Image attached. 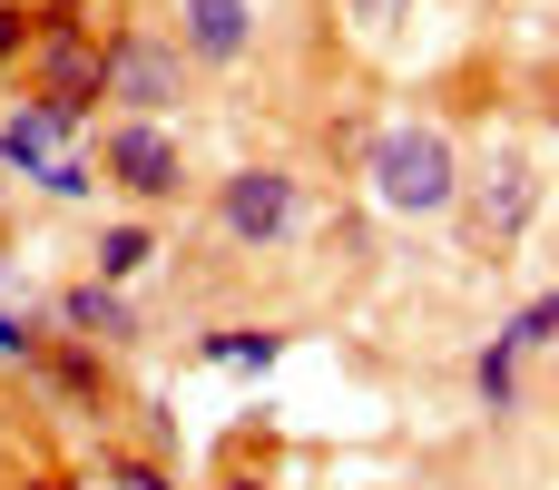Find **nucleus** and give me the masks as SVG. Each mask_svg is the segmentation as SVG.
<instances>
[{
    "label": "nucleus",
    "mask_w": 559,
    "mask_h": 490,
    "mask_svg": "<svg viewBox=\"0 0 559 490\" xmlns=\"http://www.w3.org/2000/svg\"><path fill=\"white\" fill-rule=\"evenodd\" d=\"M364 187H373V206L403 216V226L452 216V206H462V147H452L432 118H393V128H373V147H364Z\"/></svg>",
    "instance_id": "f257e3e1"
},
{
    "label": "nucleus",
    "mask_w": 559,
    "mask_h": 490,
    "mask_svg": "<svg viewBox=\"0 0 559 490\" xmlns=\"http://www.w3.org/2000/svg\"><path fill=\"white\" fill-rule=\"evenodd\" d=\"M20 79H29V98L59 118V138H79L88 118H98V29H88V10L79 0H39V29H29V49H20Z\"/></svg>",
    "instance_id": "f03ea898"
},
{
    "label": "nucleus",
    "mask_w": 559,
    "mask_h": 490,
    "mask_svg": "<svg viewBox=\"0 0 559 490\" xmlns=\"http://www.w3.org/2000/svg\"><path fill=\"white\" fill-rule=\"evenodd\" d=\"M88 167H98V187L108 196H128L138 216H167V206H187V138L167 128V118H108L98 128V147H88Z\"/></svg>",
    "instance_id": "7ed1b4c3"
},
{
    "label": "nucleus",
    "mask_w": 559,
    "mask_h": 490,
    "mask_svg": "<svg viewBox=\"0 0 559 490\" xmlns=\"http://www.w3.org/2000/svg\"><path fill=\"white\" fill-rule=\"evenodd\" d=\"M187 59H177V39L167 29H147V20H118L108 39H98V88H108V108L118 118H177L187 108Z\"/></svg>",
    "instance_id": "20e7f679"
},
{
    "label": "nucleus",
    "mask_w": 559,
    "mask_h": 490,
    "mask_svg": "<svg viewBox=\"0 0 559 490\" xmlns=\"http://www.w3.org/2000/svg\"><path fill=\"white\" fill-rule=\"evenodd\" d=\"M206 216H216V236H226L236 255H275V246L305 226V177H295V167H275V157H246V167H226V177H216Z\"/></svg>",
    "instance_id": "39448f33"
},
{
    "label": "nucleus",
    "mask_w": 559,
    "mask_h": 490,
    "mask_svg": "<svg viewBox=\"0 0 559 490\" xmlns=\"http://www.w3.org/2000/svg\"><path fill=\"white\" fill-rule=\"evenodd\" d=\"M49 334L98 344V354L147 344V324H138V304H128V285H98V275H79V285H59V295H49Z\"/></svg>",
    "instance_id": "423d86ee"
},
{
    "label": "nucleus",
    "mask_w": 559,
    "mask_h": 490,
    "mask_svg": "<svg viewBox=\"0 0 559 490\" xmlns=\"http://www.w3.org/2000/svg\"><path fill=\"white\" fill-rule=\"evenodd\" d=\"M167 39L187 69H246L255 59V0H177Z\"/></svg>",
    "instance_id": "0eeeda50"
},
{
    "label": "nucleus",
    "mask_w": 559,
    "mask_h": 490,
    "mask_svg": "<svg viewBox=\"0 0 559 490\" xmlns=\"http://www.w3.org/2000/svg\"><path fill=\"white\" fill-rule=\"evenodd\" d=\"M462 196H472L481 246L501 255V246H521V236H531V216H540V167H491V177H462Z\"/></svg>",
    "instance_id": "6e6552de"
},
{
    "label": "nucleus",
    "mask_w": 559,
    "mask_h": 490,
    "mask_svg": "<svg viewBox=\"0 0 559 490\" xmlns=\"http://www.w3.org/2000/svg\"><path fill=\"white\" fill-rule=\"evenodd\" d=\"M29 373H39V383H49L69 413H88V422H98V413H118V373H108V354H98V344H69V334H49Z\"/></svg>",
    "instance_id": "1a4fd4ad"
},
{
    "label": "nucleus",
    "mask_w": 559,
    "mask_h": 490,
    "mask_svg": "<svg viewBox=\"0 0 559 490\" xmlns=\"http://www.w3.org/2000/svg\"><path fill=\"white\" fill-rule=\"evenodd\" d=\"M59 147H79V138H59V118H49L39 98H10V108H0V167H10V177H29V167L59 157Z\"/></svg>",
    "instance_id": "9d476101"
},
{
    "label": "nucleus",
    "mask_w": 559,
    "mask_h": 490,
    "mask_svg": "<svg viewBox=\"0 0 559 490\" xmlns=\"http://www.w3.org/2000/svg\"><path fill=\"white\" fill-rule=\"evenodd\" d=\"M157 255H167V246H157V226H147V216H118V226H98V255H88V275H98V285H138Z\"/></svg>",
    "instance_id": "9b49d317"
},
{
    "label": "nucleus",
    "mask_w": 559,
    "mask_h": 490,
    "mask_svg": "<svg viewBox=\"0 0 559 490\" xmlns=\"http://www.w3.org/2000/svg\"><path fill=\"white\" fill-rule=\"evenodd\" d=\"M472 393H481V413L491 422H511V413H531V383H521V354L491 334L481 354H472Z\"/></svg>",
    "instance_id": "f8f14e48"
},
{
    "label": "nucleus",
    "mask_w": 559,
    "mask_h": 490,
    "mask_svg": "<svg viewBox=\"0 0 559 490\" xmlns=\"http://www.w3.org/2000/svg\"><path fill=\"white\" fill-rule=\"evenodd\" d=\"M285 354V334L275 324H216V334H197V363H236V373H265Z\"/></svg>",
    "instance_id": "ddd939ff"
},
{
    "label": "nucleus",
    "mask_w": 559,
    "mask_h": 490,
    "mask_svg": "<svg viewBox=\"0 0 559 490\" xmlns=\"http://www.w3.org/2000/svg\"><path fill=\"white\" fill-rule=\"evenodd\" d=\"M20 187H39L49 206H88V196H98V167H88V147H59V157H39Z\"/></svg>",
    "instance_id": "4468645a"
},
{
    "label": "nucleus",
    "mask_w": 559,
    "mask_h": 490,
    "mask_svg": "<svg viewBox=\"0 0 559 490\" xmlns=\"http://www.w3.org/2000/svg\"><path fill=\"white\" fill-rule=\"evenodd\" d=\"M98 481H108V490H177V462H147V452H98Z\"/></svg>",
    "instance_id": "2eb2a0df"
},
{
    "label": "nucleus",
    "mask_w": 559,
    "mask_h": 490,
    "mask_svg": "<svg viewBox=\"0 0 559 490\" xmlns=\"http://www.w3.org/2000/svg\"><path fill=\"white\" fill-rule=\"evenodd\" d=\"M550 334H559V304H550V295H531V304L501 324V344H511L521 363H531V354H550Z\"/></svg>",
    "instance_id": "dca6fc26"
},
{
    "label": "nucleus",
    "mask_w": 559,
    "mask_h": 490,
    "mask_svg": "<svg viewBox=\"0 0 559 490\" xmlns=\"http://www.w3.org/2000/svg\"><path fill=\"white\" fill-rule=\"evenodd\" d=\"M39 344H49V334L29 324V304L10 314V275H0V363H20V373H29V363H39Z\"/></svg>",
    "instance_id": "f3484780"
},
{
    "label": "nucleus",
    "mask_w": 559,
    "mask_h": 490,
    "mask_svg": "<svg viewBox=\"0 0 559 490\" xmlns=\"http://www.w3.org/2000/svg\"><path fill=\"white\" fill-rule=\"evenodd\" d=\"M29 29H39V0H0V69H20Z\"/></svg>",
    "instance_id": "a211bd4d"
},
{
    "label": "nucleus",
    "mask_w": 559,
    "mask_h": 490,
    "mask_svg": "<svg viewBox=\"0 0 559 490\" xmlns=\"http://www.w3.org/2000/svg\"><path fill=\"white\" fill-rule=\"evenodd\" d=\"M10 490H59V471H29V481H10Z\"/></svg>",
    "instance_id": "6ab92c4d"
},
{
    "label": "nucleus",
    "mask_w": 559,
    "mask_h": 490,
    "mask_svg": "<svg viewBox=\"0 0 559 490\" xmlns=\"http://www.w3.org/2000/svg\"><path fill=\"white\" fill-rule=\"evenodd\" d=\"M226 490H265V481H255V471H236V481H226Z\"/></svg>",
    "instance_id": "aec40b11"
}]
</instances>
